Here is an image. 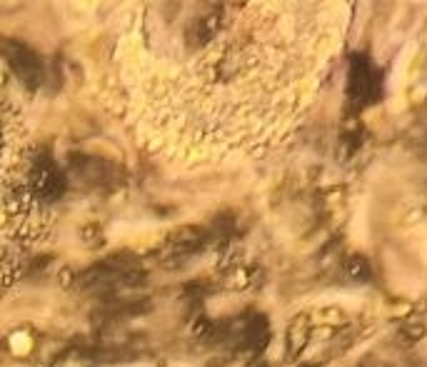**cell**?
<instances>
[{
	"instance_id": "1",
	"label": "cell",
	"mask_w": 427,
	"mask_h": 367,
	"mask_svg": "<svg viewBox=\"0 0 427 367\" xmlns=\"http://www.w3.org/2000/svg\"><path fill=\"white\" fill-rule=\"evenodd\" d=\"M0 55L13 65V70L20 75V80H25L30 88H35L40 83V63H38L35 53H30L23 43L0 40Z\"/></svg>"
}]
</instances>
